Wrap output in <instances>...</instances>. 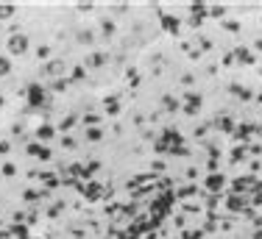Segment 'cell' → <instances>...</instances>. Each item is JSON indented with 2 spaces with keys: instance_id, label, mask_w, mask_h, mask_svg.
Instances as JSON below:
<instances>
[{
  "instance_id": "cell-5",
  "label": "cell",
  "mask_w": 262,
  "mask_h": 239,
  "mask_svg": "<svg viewBox=\"0 0 262 239\" xmlns=\"http://www.w3.org/2000/svg\"><path fill=\"white\" fill-rule=\"evenodd\" d=\"M87 136H89L92 142H98V139H100V128H89V131H87Z\"/></svg>"
},
{
  "instance_id": "cell-1",
  "label": "cell",
  "mask_w": 262,
  "mask_h": 239,
  "mask_svg": "<svg viewBox=\"0 0 262 239\" xmlns=\"http://www.w3.org/2000/svg\"><path fill=\"white\" fill-rule=\"evenodd\" d=\"M9 53L11 56H25L28 53V37L25 34H11L9 37Z\"/></svg>"
},
{
  "instance_id": "cell-4",
  "label": "cell",
  "mask_w": 262,
  "mask_h": 239,
  "mask_svg": "<svg viewBox=\"0 0 262 239\" xmlns=\"http://www.w3.org/2000/svg\"><path fill=\"white\" fill-rule=\"evenodd\" d=\"M103 58H106V56H100V53H92L87 64H89V67H100V64H103Z\"/></svg>"
},
{
  "instance_id": "cell-8",
  "label": "cell",
  "mask_w": 262,
  "mask_h": 239,
  "mask_svg": "<svg viewBox=\"0 0 262 239\" xmlns=\"http://www.w3.org/2000/svg\"><path fill=\"white\" fill-rule=\"evenodd\" d=\"M78 42H92V34H89V31H81V37H78Z\"/></svg>"
},
{
  "instance_id": "cell-7",
  "label": "cell",
  "mask_w": 262,
  "mask_h": 239,
  "mask_svg": "<svg viewBox=\"0 0 262 239\" xmlns=\"http://www.w3.org/2000/svg\"><path fill=\"white\" fill-rule=\"evenodd\" d=\"M59 70H62V64H59V62H53V64H47V73H59Z\"/></svg>"
},
{
  "instance_id": "cell-6",
  "label": "cell",
  "mask_w": 262,
  "mask_h": 239,
  "mask_svg": "<svg viewBox=\"0 0 262 239\" xmlns=\"http://www.w3.org/2000/svg\"><path fill=\"white\" fill-rule=\"evenodd\" d=\"M11 11H14L11 6H0V20H6V17H11Z\"/></svg>"
},
{
  "instance_id": "cell-9",
  "label": "cell",
  "mask_w": 262,
  "mask_h": 239,
  "mask_svg": "<svg viewBox=\"0 0 262 239\" xmlns=\"http://www.w3.org/2000/svg\"><path fill=\"white\" fill-rule=\"evenodd\" d=\"M103 34H115V25H112V22H103Z\"/></svg>"
},
{
  "instance_id": "cell-2",
  "label": "cell",
  "mask_w": 262,
  "mask_h": 239,
  "mask_svg": "<svg viewBox=\"0 0 262 239\" xmlns=\"http://www.w3.org/2000/svg\"><path fill=\"white\" fill-rule=\"evenodd\" d=\"M28 95H31V103H42V100H45V92H42L39 83H34V86L28 89Z\"/></svg>"
},
{
  "instance_id": "cell-3",
  "label": "cell",
  "mask_w": 262,
  "mask_h": 239,
  "mask_svg": "<svg viewBox=\"0 0 262 239\" xmlns=\"http://www.w3.org/2000/svg\"><path fill=\"white\" fill-rule=\"evenodd\" d=\"M11 73V62L6 56H0V78H3V75H9Z\"/></svg>"
}]
</instances>
